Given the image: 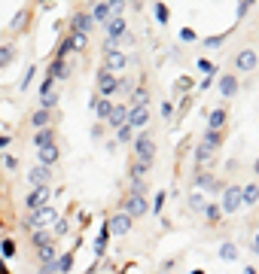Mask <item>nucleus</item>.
<instances>
[{"label":"nucleus","instance_id":"f257e3e1","mask_svg":"<svg viewBox=\"0 0 259 274\" xmlns=\"http://www.w3.org/2000/svg\"><path fill=\"white\" fill-rule=\"evenodd\" d=\"M55 219H58V210H55L52 204H46V207H40V210H34V213H28V216L22 219V228L34 234V231H43L46 225H52Z\"/></svg>","mask_w":259,"mask_h":274},{"label":"nucleus","instance_id":"f03ea898","mask_svg":"<svg viewBox=\"0 0 259 274\" xmlns=\"http://www.w3.org/2000/svg\"><path fill=\"white\" fill-rule=\"evenodd\" d=\"M131 146H134V162L153 165V159H156V143H153V137H150V134L140 131V134L131 140Z\"/></svg>","mask_w":259,"mask_h":274},{"label":"nucleus","instance_id":"7ed1b4c3","mask_svg":"<svg viewBox=\"0 0 259 274\" xmlns=\"http://www.w3.org/2000/svg\"><path fill=\"white\" fill-rule=\"evenodd\" d=\"M125 64H128V58H125V52L119 49V46H104V70L107 73H113V76H119L122 70H125Z\"/></svg>","mask_w":259,"mask_h":274},{"label":"nucleus","instance_id":"20e7f679","mask_svg":"<svg viewBox=\"0 0 259 274\" xmlns=\"http://www.w3.org/2000/svg\"><path fill=\"white\" fill-rule=\"evenodd\" d=\"M119 210H125L131 219H143L146 213H150V201H146V195H134V192H128Z\"/></svg>","mask_w":259,"mask_h":274},{"label":"nucleus","instance_id":"39448f33","mask_svg":"<svg viewBox=\"0 0 259 274\" xmlns=\"http://www.w3.org/2000/svg\"><path fill=\"white\" fill-rule=\"evenodd\" d=\"M104 225H107V231H110V238H122V234H128V231H131L134 219H131L125 210H116L113 216H110V219L104 222Z\"/></svg>","mask_w":259,"mask_h":274},{"label":"nucleus","instance_id":"423d86ee","mask_svg":"<svg viewBox=\"0 0 259 274\" xmlns=\"http://www.w3.org/2000/svg\"><path fill=\"white\" fill-rule=\"evenodd\" d=\"M244 204H241V186H226L223 195H219V210L223 213H238Z\"/></svg>","mask_w":259,"mask_h":274},{"label":"nucleus","instance_id":"0eeeda50","mask_svg":"<svg viewBox=\"0 0 259 274\" xmlns=\"http://www.w3.org/2000/svg\"><path fill=\"white\" fill-rule=\"evenodd\" d=\"M104 34H107V43L110 46H119V40L128 34V25H125V19H119V16H113V19H107L104 22Z\"/></svg>","mask_w":259,"mask_h":274},{"label":"nucleus","instance_id":"6e6552de","mask_svg":"<svg viewBox=\"0 0 259 274\" xmlns=\"http://www.w3.org/2000/svg\"><path fill=\"white\" fill-rule=\"evenodd\" d=\"M95 86H98V98H113V95H116V86H119V76L107 73V70L101 67L98 76H95Z\"/></svg>","mask_w":259,"mask_h":274},{"label":"nucleus","instance_id":"1a4fd4ad","mask_svg":"<svg viewBox=\"0 0 259 274\" xmlns=\"http://www.w3.org/2000/svg\"><path fill=\"white\" fill-rule=\"evenodd\" d=\"M49 198H52V189H49V186H37V189H31V195L25 198L28 213H34V210L46 207V204H49Z\"/></svg>","mask_w":259,"mask_h":274},{"label":"nucleus","instance_id":"9d476101","mask_svg":"<svg viewBox=\"0 0 259 274\" xmlns=\"http://www.w3.org/2000/svg\"><path fill=\"white\" fill-rule=\"evenodd\" d=\"M256 67H259V52L256 49H241L235 55V70L238 73H253Z\"/></svg>","mask_w":259,"mask_h":274},{"label":"nucleus","instance_id":"9b49d317","mask_svg":"<svg viewBox=\"0 0 259 274\" xmlns=\"http://www.w3.org/2000/svg\"><path fill=\"white\" fill-rule=\"evenodd\" d=\"M92 28H95V22H92L89 13H73L70 22H67V34H86V37H89Z\"/></svg>","mask_w":259,"mask_h":274},{"label":"nucleus","instance_id":"f8f14e48","mask_svg":"<svg viewBox=\"0 0 259 274\" xmlns=\"http://www.w3.org/2000/svg\"><path fill=\"white\" fill-rule=\"evenodd\" d=\"M216 89H219V98H235L238 95V73H223L216 80Z\"/></svg>","mask_w":259,"mask_h":274},{"label":"nucleus","instance_id":"ddd939ff","mask_svg":"<svg viewBox=\"0 0 259 274\" xmlns=\"http://www.w3.org/2000/svg\"><path fill=\"white\" fill-rule=\"evenodd\" d=\"M146 122H150V110H146V107H128V125L134 131H143Z\"/></svg>","mask_w":259,"mask_h":274},{"label":"nucleus","instance_id":"4468645a","mask_svg":"<svg viewBox=\"0 0 259 274\" xmlns=\"http://www.w3.org/2000/svg\"><path fill=\"white\" fill-rule=\"evenodd\" d=\"M107 125L110 128H122V125H128V107L125 104H113V110H110V116H107Z\"/></svg>","mask_w":259,"mask_h":274},{"label":"nucleus","instance_id":"2eb2a0df","mask_svg":"<svg viewBox=\"0 0 259 274\" xmlns=\"http://www.w3.org/2000/svg\"><path fill=\"white\" fill-rule=\"evenodd\" d=\"M46 76L49 80H70V61H61V58H52V64L46 67Z\"/></svg>","mask_w":259,"mask_h":274},{"label":"nucleus","instance_id":"dca6fc26","mask_svg":"<svg viewBox=\"0 0 259 274\" xmlns=\"http://www.w3.org/2000/svg\"><path fill=\"white\" fill-rule=\"evenodd\" d=\"M28 183L37 189V186H49L52 183V168H43V165H37L28 171Z\"/></svg>","mask_w":259,"mask_h":274},{"label":"nucleus","instance_id":"f3484780","mask_svg":"<svg viewBox=\"0 0 259 274\" xmlns=\"http://www.w3.org/2000/svg\"><path fill=\"white\" fill-rule=\"evenodd\" d=\"M226 119H229L226 107L210 110V113H207V131H223V128H226Z\"/></svg>","mask_w":259,"mask_h":274},{"label":"nucleus","instance_id":"a211bd4d","mask_svg":"<svg viewBox=\"0 0 259 274\" xmlns=\"http://www.w3.org/2000/svg\"><path fill=\"white\" fill-rule=\"evenodd\" d=\"M31 28V10H19L10 22V34H25Z\"/></svg>","mask_w":259,"mask_h":274},{"label":"nucleus","instance_id":"6ab92c4d","mask_svg":"<svg viewBox=\"0 0 259 274\" xmlns=\"http://www.w3.org/2000/svg\"><path fill=\"white\" fill-rule=\"evenodd\" d=\"M55 140H58V134H55V128H52V125L34 134V146H37V149H46V146H55Z\"/></svg>","mask_w":259,"mask_h":274},{"label":"nucleus","instance_id":"aec40b11","mask_svg":"<svg viewBox=\"0 0 259 274\" xmlns=\"http://www.w3.org/2000/svg\"><path fill=\"white\" fill-rule=\"evenodd\" d=\"M37 159H40V165H43V168H52V165L61 159L58 143H55V146H46V149H37Z\"/></svg>","mask_w":259,"mask_h":274},{"label":"nucleus","instance_id":"412c9836","mask_svg":"<svg viewBox=\"0 0 259 274\" xmlns=\"http://www.w3.org/2000/svg\"><path fill=\"white\" fill-rule=\"evenodd\" d=\"M89 107L95 110V116H98V119H104V122H107L110 110H113V101H110V98H92V101H89Z\"/></svg>","mask_w":259,"mask_h":274},{"label":"nucleus","instance_id":"4be33fe9","mask_svg":"<svg viewBox=\"0 0 259 274\" xmlns=\"http://www.w3.org/2000/svg\"><path fill=\"white\" fill-rule=\"evenodd\" d=\"M241 204H244V207H253V204H259V186H256V183H247V186H241Z\"/></svg>","mask_w":259,"mask_h":274},{"label":"nucleus","instance_id":"5701e85b","mask_svg":"<svg viewBox=\"0 0 259 274\" xmlns=\"http://www.w3.org/2000/svg\"><path fill=\"white\" fill-rule=\"evenodd\" d=\"M31 125H34L37 131L49 128V125H52V113H49V110H40V107H37V110H34V116H31Z\"/></svg>","mask_w":259,"mask_h":274},{"label":"nucleus","instance_id":"b1692460","mask_svg":"<svg viewBox=\"0 0 259 274\" xmlns=\"http://www.w3.org/2000/svg\"><path fill=\"white\" fill-rule=\"evenodd\" d=\"M67 46H70V52H86L89 49V37L86 34H67Z\"/></svg>","mask_w":259,"mask_h":274},{"label":"nucleus","instance_id":"393cba45","mask_svg":"<svg viewBox=\"0 0 259 274\" xmlns=\"http://www.w3.org/2000/svg\"><path fill=\"white\" fill-rule=\"evenodd\" d=\"M107 241H110V231H107V225H101V231H98V241H95V262L107 253Z\"/></svg>","mask_w":259,"mask_h":274},{"label":"nucleus","instance_id":"a878e982","mask_svg":"<svg viewBox=\"0 0 259 274\" xmlns=\"http://www.w3.org/2000/svg\"><path fill=\"white\" fill-rule=\"evenodd\" d=\"M89 16H92V22H98V25H104V22L110 19V4H95V7L89 10Z\"/></svg>","mask_w":259,"mask_h":274},{"label":"nucleus","instance_id":"bb28decb","mask_svg":"<svg viewBox=\"0 0 259 274\" xmlns=\"http://www.w3.org/2000/svg\"><path fill=\"white\" fill-rule=\"evenodd\" d=\"M201 143L207 146V149H219V146H223V131H204V137H201Z\"/></svg>","mask_w":259,"mask_h":274},{"label":"nucleus","instance_id":"cd10ccee","mask_svg":"<svg viewBox=\"0 0 259 274\" xmlns=\"http://www.w3.org/2000/svg\"><path fill=\"white\" fill-rule=\"evenodd\" d=\"M16 52H19V49H16L13 43H4V46H0V67H10V64L16 61Z\"/></svg>","mask_w":259,"mask_h":274},{"label":"nucleus","instance_id":"c85d7f7f","mask_svg":"<svg viewBox=\"0 0 259 274\" xmlns=\"http://www.w3.org/2000/svg\"><path fill=\"white\" fill-rule=\"evenodd\" d=\"M213 155H216L213 149H207L204 143H198V146H195V165H198V168H204V165L213 159Z\"/></svg>","mask_w":259,"mask_h":274},{"label":"nucleus","instance_id":"c756f323","mask_svg":"<svg viewBox=\"0 0 259 274\" xmlns=\"http://www.w3.org/2000/svg\"><path fill=\"white\" fill-rule=\"evenodd\" d=\"M70 268H73V250L55 259V271H58V274H70Z\"/></svg>","mask_w":259,"mask_h":274},{"label":"nucleus","instance_id":"7c9ffc66","mask_svg":"<svg viewBox=\"0 0 259 274\" xmlns=\"http://www.w3.org/2000/svg\"><path fill=\"white\" fill-rule=\"evenodd\" d=\"M219 259H223V262H235V259H238V247L229 244V241L219 244Z\"/></svg>","mask_w":259,"mask_h":274},{"label":"nucleus","instance_id":"2f4dec72","mask_svg":"<svg viewBox=\"0 0 259 274\" xmlns=\"http://www.w3.org/2000/svg\"><path fill=\"white\" fill-rule=\"evenodd\" d=\"M58 101H61V95H58V92H49V95L40 98V110H49V113H52V110L58 107Z\"/></svg>","mask_w":259,"mask_h":274},{"label":"nucleus","instance_id":"473e14b6","mask_svg":"<svg viewBox=\"0 0 259 274\" xmlns=\"http://www.w3.org/2000/svg\"><path fill=\"white\" fill-rule=\"evenodd\" d=\"M150 104V92L146 89H134L131 92V107H146Z\"/></svg>","mask_w":259,"mask_h":274},{"label":"nucleus","instance_id":"72a5a7b5","mask_svg":"<svg viewBox=\"0 0 259 274\" xmlns=\"http://www.w3.org/2000/svg\"><path fill=\"white\" fill-rule=\"evenodd\" d=\"M37 256H40V265H43V262H55V244L37 247Z\"/></svg>","mask_w":259,"mask_h":274},{"label":"nucleus","instance_id":"f704fd0d","mask_svg":"<svg viewBox=\"0 0 259 274\" xmlns=\"http://www.w3.org/2000/svg\"><path fill=\"white\" fill-rule=\"evenodd\" d=\"M204 216H207V222H223V210H219V204H207L204 207Z\"/></svg>","mask_w":259,"mask_h":274},{"label":"nucleus","instance_id":"c9c22d12","mask_svg":"<svg viewBox=\"0 0 259 274\" xmlns=\"http://www.w3.org/2000/svg\"><path fill=\"white\" fill-rule=\"evenodd\" d=\"M0 253H4V259H13V256L19 253L16 241H13V238H4V241H0Z\"/></svg>","mask_w":259,"mask_h":274},{"label":"nucleus","instance_id":"e433bc0d","mask_svg":"<svg viewBox=\"0 0 259 274\" xmlns=\"http://www.w3.org/2000/svg\"><path fill=\"white\" fill-rule=\"evenodd\" d=\"M31 241H34V250H37V247H43V244H52V234L43 228V231H34V234H31Z\"/></svg>","mask_w":259,"mask_h":274},{"label":"nucleus","instance_id":"4c0bfd02","mask_svg":"<svg viewBox=\"0 0 259 274\" xmlns=\"http://www.w3.org/2000/svg\"><path fill=\"white\" fill-rule=\"evenodd\" d=\"M189 207H192L195 213H204V207H207V201L201 198V192H192V195H189Z\"/></svg>","mask_w":259,"mask_h":274},{"label":"nucleus","instance_id":"58836bf2","mask_svg":"<svg viewBox=\"0 0 259 274\" xmlns=\"http://www.w3.org/2000/svg\"><path fill=\"white\" fill-rule=\"evenodd\" d=\"M229 34H232V31H226V34H216V37H207V40H204V49H216V46H223Z\"/></svg>","mask_w":259,"mask_h":274},{"label":"nucleus","instance_id":"ea45409f","mask_svg":"<svg viewBox=\"0 0 259 274\" xmlns=\"http://www.w3.org/2000/svg\"><path fill=\"white\" fill-rule=\"evenodd\" d=\"M153 13H156L159 25H168V22H171V13H168V7H165V4H156V7H153Z\"/></svg>","mask_w":259,"mask_h":274},{"label":"nucleus","instance_id":"a19ab883","mask_svg":"<svg viewBox=\"0 0 259 274\" xmlns=\"http://www.w3.org/2000/svg\"><path fill=\"white\" fill-rule=\"evenodd\" d=\"M116 140H122V143L134 140V128H131V125H122V128H116Z\"/></svg>","mask_w":259,"mask_h":274},{"label":"nucleus","instance_id":"79ce46f5","mask_svg":"<svg viewBox=\"0 0 259 274\" xmlns=\"http://www.w3.org/2000/svg\"><path fill=\"white\" fill-rule=\"evenodd\" d=\"M34 76H37V67H34V64H31V67H28V73H25V76H22V83H19V86H22V92H25V89H28V86H31V83H34Z\"/></svg>","mask_w":259,"mask_h":274},{"label":"nucleus","instance_id":"37998d69","mask_svg":"<svg viewBox=\"0 0 259 274\" xmlns=\"http://www.w3.org/2000/svg\"><path fill=\"white\" fill-rule=\"evenodd\" d=\"M122 13H125V0H113V4H110V19H113V16L122 19Z\"/></svg>","mask_w":259,"mask_h":274},{"label":"nucleus","instance_id":"c03bdc74","mask_svg":"<svg viewBox=\"0 0 259 274\" xmlns=\"http://www.w3.org/2000/svg\"><path fill=\"white\" fill-rule=\"evenodd\" d=\"M180 40H183V43H195L198 37H195V31H192V28H180Z\"/></svg>","mask_w":259,"mask_h":274},{"label":"nucleus","instance_id":"a18cd8bd","mask_svg":"<svg viewBox=\"0 0 259 274\" xmlns=\"http://www.w3.org/2000/svg\"><path fill=\"white\" fill-rule=\"evenodd\" d=\"M52 225H55V234H67V231H70V222H67V219H61V216H58Z\"/></svg>","mask_w":259,"mask_h":274},{"label":"nucleus","instance_id":"49530a36","mask_svg":"<svg viewBox=\"0 0 259 274\" xmlns=\"http://www.w3.org/2000/svg\"><path fill=\"white\" fill-rule=\"evenodd\" d=\"M162 119H165V122H171V119H174V104H171V101H165V104H162Z\"/></svg>","mask_w":259,"mask_h":274},{"label":"nucleus","instance_id":"de8ad7c7","mask_svg":"<svg viewBox=\"0 0 259 274\" xmlns=\"http://www.w3.org/2000/svg\"><path fill=\"white\" fill-rule=\"evenodd\" d=\"M174 89L177 92H186V89H192V80H189V76H180V80L174 83Z\"/></svg>","mask_w":259,"mask_h":274},{"label":"nucleus","instance_id":"09e8293b","mask_svg":"<svg viewBox=\"0 0 259 274\" xmlns=\"http://www.w3.org/2000/svg\"><path fill=\"white\" fill-rule=\"evenodd\" d=\"M198 70H204L207 76H216V67H213V64H210L207 58H201V61H198Z\"/></svg>","mask_w":259,"mask_h":274},{"label":"nucleus","instance_id":"8fccbe9b","mask_svg":"<svg viewBox=\"0 0 259 274\" xmlns=\"http://www.w3.org/2000/svg\"><path fill=\"white\" fill-rule=\"evenodd\" d=\"M165 195H168V192H156V201H153V213H162V204H165Z\"/></svg>","mask_w":259,"mask_h":274},{"label":"nucleus","instance_id":"3c124183","mask_svg":"<svg viewBox=\"0 0 259 274\" xmlns=\"http://www.w3.org/2000/svg\"><path fill=\"white\" fill-rule=\"evenodd\" d=\"M52 86H55V80L43 76V83H40V98H43V95H49V92H52Z\"/></svg>","mask_w":259,"mask_h":274},{"label":"nucleus","instance_id":"603ef678","mask_svg":"<svg viewBox=\"0 0 259 274\" xmlns=\"http://www.w3.org/2000/svg\"><path fill=\"white\" fill-rule=\"evenodd\" d=\"M250 10H253V4H250V0H244V4H238V19H244Z\"/></svg>","mask_w":259,"mask_h":274},{"label":"nucleus","instance_id":"864d4df0","mask_svg":"<svg viewBox=\"0 0 259 274\" xmlns=\"http://www.w3.org/2000/svg\"><path fill=\"white\" fill-rule=\"evenodd\" d=\"M37 274H58V271H55V262H43Z\"/></svg>","mask_w":259,"mask_h":274},{"label":"nucleus","instance_id":"5fc2aeb1","mask_svg":"<svg viewBox=\"0 0 259 274\" xmlns=\"http://www.w3.org/2000/svg\"><path fill=\"white\" fill-rule=\"evenodd\" d=\"M10 146V134H0V149H7Z\"/></svg>","mask_w":259,"mask_h":274},{"label":"nucleus","instance_id":"6e6d98bb","mask_svg":"<svg viewBox=\"0 0 259 274\" xmlns=\"http://www.w3.org/2000/svg\"><path fill=\"white\" fill-rule=\"evenodd\" d=\"M253 174H256V177H259V159H256V162H253Z\"/></svg>","mask_w":259,"mask_h":274},{"label":"nucleus","instance_id":"4d7b16f0","mask_svg":"<svg viewBox=\"0 0 259 274\" xmlns=\"http://www.w3.org/2000/svg\"><path fill=\"white\" fill-rule=\"evenodd\" d=\"M0 274H10V271H7V262H0Z\"/></svg>","mask_w":259,"mask_h":274},{"label":"nucleus","instance_id":"13d9d810","mask_svg":"<svg viewBox=\"0 0 259 274\" xmlns=\"http://www.w3.org/2000/svg\"><path fill=\"white\" fill-rule=\"evenodd\" d=\"M253 253H259V238H256V241H253Z\"/></svg>","mask_w":259,"mask_h":274},{"label":"nucleus","instance_id":"bf43d9fd","mask_svg":"<svg viewBox=\"0 0 259 274\" xmlns=\"http://www.w3.org/2000/svg\"><path fill=\"white\" fill-rule=\"evenodd\" d=\"M241 274H256V271H253V268H244V271H241Z\"/></svg>","mask_w":259,"mask_h":274},{"label":"nucleus","instance_id":"052dcab7","mask_svg":"<svg viewBox=\"0 0 259 274\" xmlns=\"http://www.w3.org/2000/svg\"><path fill=\"white\" fill-rule=\"evenodd\" d=\"M0 228H4V219H0Z\"/></svg>","mask_w":259,"mask_h":274}]
</instances>
